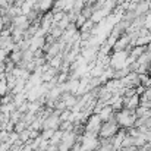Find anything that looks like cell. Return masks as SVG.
<instances>
[{
	"label": "cell",
	"instance_id": "cell-5",
	"mask_svg": "<svg viewBox=\"0 0 151 151\" xmlns=\"http://www.w3.org/2000/svg\"><path fill=\"white\" fill-rule=\"evenodd\" d=\"M97 114L101 117L103 122H107V120H110V119L114 117V110H113V107H111L110 104H107V106H104V107L101 109Z\"/></svg>",
	"mask_w": 151,
	"mask_h": 151
},
{
	"label": "cell",
	"instance_id": "cell-4",
	"mask_svg": "<svg viewBox=\"0 0 151 151\" xmlns=\"http://www.w3.org/2000/svg\"><path fill=\"white\" fill-rule=\"evenodd\" d=\"M101 125H103V120H101V117L97 113H93V114L85 120V123H84L85 131H87V132H94V134H99V132H100Z\"/></svg>",
	"mask_w": 151,
	"mask_h": 151
},
{
	"label": "cell",
	"instance_id": "cell-6",
	"mask_svg": "<svg viewBox=\"0 0 151 151\" xmlns=\"http://www.w3.org/2000/svg\"><path fill=\"white\" fill-rule=\"evenodd\" d=\"M53 4H54V0H38V1H37V6H38V9H40L43 13L51 10Z\"/></svg>",
	"mask_w": 151,
	"mask_h": 151
},
{
	"label": "cell",
	"instance_id": "cell-2",
	"mask_svg": "<svg viewBox=\"0 0 151 151\" xmlns=\"http://www.w3.org/2000/svg\"><path fill=\"white\" fill-rule=\"evenodd\" d=\"M128 57H129V51L128 50L113 51L111 56L109 57V66L114 70L122 69V68L128 66Z\"/></svg>",
	"mask_w": 151,
	"mask_h": 151
},
{
	"label": "cell",
	"instance_id": "cell-1",
	"mask_svg": "<svg viewBox=\"0 0 151 151\" xmlns=\"http://www.w3.org/2000/svg\"><path fill=\"white\" fill-rule=\"evenodd\" d=\"M114 119H116V122H117V125H119L120 128L129 129V128H132V126L135 125V122H137L138 117H137L135 110H131V109L123 107L122 110L114 111Z\"/></svg>",
	"mask_w": 151,
	"mask_h": 151
},
{
	"label": "cell",
	"instance_id": "cell-8",
	"mask_svg": "<svg viewBox=\"0 0 151 151\" xmlns=\"http://www.w3.org/2000/svg\"><path fill=\"white\" fill-rule=\"evenodd\" d=\"M147 53H148V54H151V43H148V44H147Z\"/></svg>",
	"mask_w": 151,
	"mask_h": 151
},
{
	"label": "cell",
	"instance_id": "cell-9",
	"mask_svg": "<svg viewBox=\"0 0 151 151\" xmlns=\"http://www.w3.org/2000/svg\"><path fill=\"white\" fill-rule=\"evenodd\" d=\"M54 151H59V148H57V150H54Z\"/></svg>",
	"mask_w": 151,
	"mask_h": 151
},
{
	"label": "cell",
	"instance_id": "cell-3",
	"mask_svg": "<svg viewBox=\"0 0 151 151\" xmlns=\"http://www.w3.org/2000/svg\"><path fill=\"white\" fill-rule=\"evenodd\" d=\"M119 129H120V126L117 125L116 119L113 117V119H110V120H107V122H103L101 129H100V132H99V137H100V138H104V139H110L111 137L116 135V132H117Z\"/></svg>",
	"mask_w": 151,
	"mask_h": 151
},
{
	"label": "cell",
	"instance_id": "cell-7",
	"mask_svg": "<svg viewBox=\"0 0 151 151\" xmlns=\"http://www.w3.org/2000/svg\"><path fill=\"white\" fill-rule=\"evenodd\" d=\"M147 51V47L145 46H134L132 49H131V51H129V56L132 57V59H138L141 54H144Z\"/></svg>",
	"mask_w": 151,
	"mask_h": 151
}]
</instances>
